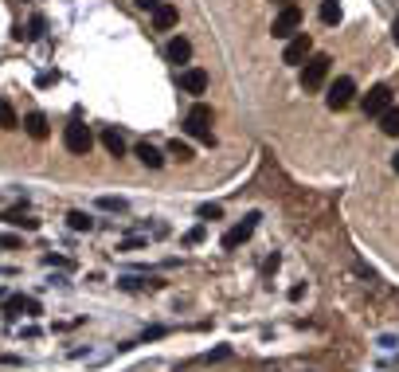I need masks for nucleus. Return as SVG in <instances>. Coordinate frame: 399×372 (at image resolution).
Here are the masks:
<instances>
[{
	"label": "nucleus",
	"mask_w": 399,
	"mask_h": 372,
	"mask_svg": "<svg viewBox=\"0 0 399 372\" xmlns=\"http://www.w3.org/2000/svg\"><path fill=\"white\" fill-rule=\"evenodd\" d=\"M184 130H188V137L212 145L216 141V137H212V110H207L204 102H196V106L188 110V118H184Z\"/></svg>",
	"instance_id": "f257e3e1"
},
{
	"label": "nucleus",
	"mask_w": 399,
	"mask_h": 372,
	"mask_svg": "<svg viewBox=\"0 0 399 372\" xmlns=\"http://www.w3.org/2000/svg\"><path fill=\"white\" fill-rule=\"evenodd\" d=\"M329 67H333V59H329V55H321V51H317V55H309V59H305V67H302V86H305V90H321V86H325V79H329Z\"/></svg>",
	"instance_id": "f03ea898"
},
{
	"label": "nucleus",
	"mask_w": 399,
	"mask_h": 372,
	"mask_svg": "<svg viewBox=\"0 0 399 372\" xmlns=\"http://www.w3.org/2000/svg\"><path fill=\"white\" fill-rule=\"evenodd\" d=\"M298 28H302V8L290 0V4H282V8H278L270 32H274V39H290V36H298Z\"/></svg>",
	"instance_id": "7ed1b4c3"
},
{
	"label": "nucleus",
	"mask_w": 399,
	"mask_h": 372,
	"mask_svg": "<svg viewBox=\"0 0 399 372\" xmlns=\"http://www.w3.org/2000/svg\"><path fill=\"white\" fill-rule=\"evenodd\" d=\"M63 145H67V153L86 157V153H90V145H94V133L86 130L83 121H71V126L63 130Z\"/></svg>",
	"instance_id": "20e7f679"
},
{
	"label": "nucleus",
	"mask_w": 399,
	"mask_h": 372,
	"mask_svg": "<svg viewBox=\"0 0 399 372\" xmlns=\"http://www.w3.org/2000/svg\"><path fill=\"white\" fill-rule=\"evenodd\" d=\"M352 98H356V83H352L349 75H345V79H337V83H329L325 106H329V110H349Z\"/></svg>",
	"instance_id": "39448f33"
},
{
	"label": "nucleus",
	"mask_w": 399,
	"mask_h": 372,
	"mask_svg": "<svg viewBox=\"0 0 399 372\" xmlns=\"http://www.w3.org/2000/svg\"><path fill=\"white\" fill-rule=\"evenodd\" d=\"M314 55V39L305 36V32H298V36L286 39V51H282V63H290V67H298V63H305Z\"/></svg>",
	"instance_id": "423d86ee"
},
{
	"label": "nucleus",
	"mask_w": 399,
	"mask_h": 372,
	"mask_svg": "<svg viewBox=\"0 0 399 372\" xmlns=\"http://www.w3.org/2000/svg\"><path fill=\"white\" fill-rule=\"evenodd\" d=\"M387 106H396V102H391V90H387L384 83L372 86V90L364 95V118H380V114H384Z\"/></svg>",
	"instance_id": "0eeeda50"
},
{
	"label": "nucleus",
	"mask_w": 399,
	"mask_h": 372,
	"mask_svg": "<svg viewBox=\"0 0 399 372\" xmlns=\"http://www.w3.org/2000/svg\"><path fill=\"white\" fill-rule=\"evenodd\" d=\"M254 224H258V212H251V216L243 219V224H235V228L223 235V251H235V247H243V243L254 235Z\"/></svg>",
	"instance_id": "6e6552de"
},
{
	"label": "nucleus",
	"mask_w": 399,
	"mask_h": 372,
	"mask_svg": "<svg viewBox=\"0 0 399 372\" xmlns=\"http://www.w3.org/2000/svg\"><path fill=\"white\" fill-rule=\"evenodd\" d=\"M181 90L184 95H204L207 90V71L204 67H184L181 71Z\"/></svg>",
	"instance_id": "1a4fd4ad"
},
{
	"label": "nucleus",
	"mask_w": 399,
	"mask_h": 372,
	"mask_svg": "<svg viewBox=\"0 0 399 372\" xmlns=\"http://www.w3.org/2000/svg\"><path fill=\"white\" fill-rule=\"evenodd\" d=\"M20 313H39V302L36 298H24V294H16V298L4 302V317H8V322H16Z\"/></svg>",
	"instance_id": "9d476101"
},
{
	"label": "nucleus",
	"mask_w": 399,
	"mask_h": 372,
	"mask_svg": "<svg viewBox=\"0 0 399 372\" xmlns=\"http://www.w3.org/2000/svg\"><path fill=\"white\" fill-rule=\"evenodd\" d=\"M165 59H169V63H188V59H192V43H188L184 36L169 39V48H165Z\"/></svg>",
	"instance_id": "9b49d317"
},
{
	"label": "nucleus",
	"mask_w": 399,
	"mask_h": 372,
	"mask_svg": "<svg viewBox=\"0 0 399 372\" xmlns=\"http://www.w3.org/2000/svg\"><path fill=\"white\" fill-rule=\"evenodd\" d=\"M176 20H181V12H176L172 4H157V8H153V28H157V32H169Z\"/></svg>",
	"instance_id": "f8f14e48"
},
{
	"label": "nucleus",
	"mask_w": 399,
	"mask_h": 372,
	"mask_svg": "<svg viewBox=\"0 0 399 372\" xmlns=\"http://www.w3.org/2000/svg\"><path fill=\"white\" fill-rule=\"evenodd\" d=\"M24 130H28V137H36V141H43V137H48V118H43V114H39V110H36V114H28V118H24Z\"/></svg>",
	"instance_id": "ddd939ff"
},
{
	"label": "nucleus",
	"mask_w": 399,
	"mask_h": 372,
	"mask_svg": "<svg viewBox=\"0 0 399 372\" xmlns=\"http://www.w3.org/2000/svg\"><path fill=\"white\" fill-rule=\"evenodd\" d=\"M376 121H380V130H384L387 137H399V106H387Z\"/></svg>",
	"instance_id": "4468645a"
},
{
	"label": "nucleus",
	"mask_w": 399,
	"mask_h": 372,
	"mask_svg": "<svg viewBox=\"0 0 399 372\" xmlns=\"http://www.w3.org/2000/svg\"><path fill=\"white\" fill-rule=\"evenodd\" d=\"M137 157H141V165H149V168H161V165H165V157H161V149H153L149 141H141V145H137Z\"/></svg>",
	"instance_id": "2eb2a0df"
},
{
	"label": "nucleus",
	"mask_w": 399,
	"mask_h": 372,
	"mask_svg": "<svg viewBox=\"0 0 399 372\" xmlns=\"http://www.w3.org/2000/svg\"><path fill=\"white\" fill-rule=\"evenodd\" d=\"M102 145H106V153H114V157L125 153V141L118 137V130H102Z\"/></svg>",
	"instance_id": "dca6fc26"
},
{
	"label": "nucleus",
	"mask_w": 399,
	"mask_h": 372,
	"mask_svg": "<svg viewBox=\"0 0 399 372\" xmlns=\"http://www.w3.org/2000/svg\"><path fill=\"white\" fill-rule=\"evenodd\" d=\"M321 24H340V4L337 0H321Z\"/></svg>",
	"instance_id": "f3484780"
},
{
	"label": "nucleus",
	"mask_w": 399,
	"mask_h": 372,
	"mask_svg": "<svg viewBox=\"0 0 399 372\" xmlns=\"http://www.w3.org/2000/svg\"><path fill=\"white\" fill-rule=\"evenodd\" d=\"M4 224H16V228H24V231H36V228H39V219L24 216V212H8V216H4Z\"/></svg>",
	"instance_id": "a211bd4d"
},
{
	"label": "nucleus",
	"mask_w": 399,
	"mask_h": 372,
	"mask_svg": "<svg viewBox=\"0 0 399 372\" xmlns=\"http://www.w3.org/2000/svg\"><path fill=\"white\" fill-rule=\"evenodd\" d=\"M20 126V118H16V110L8 106V102H0V130H16Z\"/></svg>",
	"instance_id": "6ab92c4d"
},
{
	"label": "nucleus",
	"mask_w": 399,
	"mask_h": 372,
	"mask_svg": "<svg viewBox=\"0 0 399 372\" xmlns=\"http://www.w3.org/2000/svg\"><path fill=\"white\" fill-rule=\"evenodd\" d=\"M169 157H176V161H192V145H188V141H181V137H176V141L169 145Z\"/></svg>",
	"instance_id": "aec40b11"
},
{
	"label": "nucleus",
	"mask_w": 399,
	"mask_h": 372,
	"mask_svg": "<svg viewBox=\"0 0 399 372\" xmlns=\"http://www.w3.org/2000/svg\"><path fill=\"white\" fill-rule=\"evenodd\" d=\"M67 224H71L74 231H90V228H94V219L86 216V212H71V216H67Z\"/></svg>",
	"instance_id": "412c9836"
},
{
	"label": "nucleus",
	"mask_w": 399,
	"mask_h": 372,
	"mask_svg": "<svg viewBox=\"0 0 399 372\" xmlns=\"http://www.w3.org/2000/svg\"><path fill=\"white\" fill-rule=\"evenodd\" d=\"M98 208H106V212H125V200H121V196H102Z\"/></svg>",
	"instance_id": "4be33fe9"
},
{
	"label": "nucleus",
	"mask_w": 399,
	"mask_h": 372,
	"mask_svg": "<svg viewBox=\"0 0 399 372\" xmlns=\"http://www.w3.org/2000/svg\"><path fill=\"white\" fill-rule=\"evenodd\" d=\"M43 263H48V266H63V271H71V259H63V255H43Z\"/></svg>",
	"instance_id": "5701e85b"
},
{
	"label": "nucleus",
	"mask_w": 399,
	"mask_h": 372,
	"mask_svg": "<svg viewBox=\"0 0 399 372\" xmlns=\"http://www.w3.org/2000/svg\"><path fill=\"white\" fill-rule=\"evenodd\" d=\"M223 212H219V204H204L200 208V219H219Z\"/></svg>",
	"instance_id": "b1692460"
},
{
	"label": "nucleus",
	"mask_w": 399,
	"mask_h": 372,
	"mask_svg": "<svg viewBox=\"0 0 399 372\" xmlns=\"http://www.w3.org/2000/svg\"><path fill=\"white\" fill-rule=\"evenodd\" d=\"M125 290H141V278H133V275H125V278H118Z\"/></svg>",
	"instance_id": "393cba45"
},
{
	"label": "nucleus",
	"mask_w": 399,
	"mask_h": 372,
	"mask_svg": "<svg viewBox=\"0 0 399 372\" xmlns=\"http://www.w3.org/2000/svg\"><path fill=\"white\" fill-rule=\"evenodd\" d=\"M137 247H145V239H125L121 243V251H137Z\"/></svg>",
	"instance_id": "a878e982"
},
{
	"label": "nucleus",
	"mask_w": 399,
	"mask_h": 372,
	"mask_svg": "<svg viewBox=\"0 0 399 372\" xmlns=\"http://www.w3.org/2000/svg\"><path fill=\"white\" fill-rule=\"evenodd\" d=\"M133 4H137V8H145V12H153V8H157L161 0H133Z\"/></svg>",
	"instance_id": "bb28decb"
},
{
	"label": "nucleus",
	"mask_w": 399,
	"mask_h": 372,
	"mask_svg": "<svg viewBox=\"0 0 399 372\" xmlns=\"http://www.w3.org/2000/svg\"><path fill=\"white\" fill-rule=\"evenodd\" d=\"M391 39H396V48H399V20L391 24Z\"/></svg>",
	"instance_id": "cd10ccee"
},
{
	"label": "nucleus",
	"mask_w": 399,
	"mask_h": 372,
	"mask_svg": "<svg viewBox=\"0 0 399 372\" xmlns=\"http://www.w3.org/2000/svg\"><path fill=\"white\" fill-rule=\"evenodd\" d=\"M391 168H396V173H399V153H396V157H391Z\"/></svg>",
	"instance_id": "c85d7f7f"
},
{
	"label": "nucleus",
	"mask_w": 399,
	"mask_h": 372,
	"mask_svg": "<svg viewBox=\"0 0 399 372\" xmlns=\"http://www.w3.org/2000/svg\"><path fill=\"white\" fill-rule=\"evenodd\" d=\"M274 4H290V0H274Z\"/></svg>",
	"instance_id": "c756f323"
},
{
	"label": "nucleus",
	"mask_w": 399,
	"mask_h": 372,
	"mask_svg": "<svg viewBox=\"0 0 399 372\" xmlns=\"http://www.w3.org/2000/svg\"><path fill=\"white\" fill-rule=\"evenodd\" d=\"M0 294H4V290H0Z\"/></svg>",
	"instance_id": "7c9ffc66"
}]
</instances>
